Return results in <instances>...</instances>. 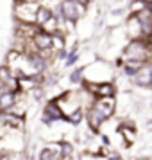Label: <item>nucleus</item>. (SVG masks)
Segmentation results:
<instances>
[{
	"mask_svg": "<svg viewBox=\"0 0 152 160\" xmlns=\"http://www.w3.org/2000/svg\"><path fill=\"white\" fill-rule=\"evenodd\" d=\"M149 58H150V43L145 38L131 40L129 45L123 51V59L127 61V65H132L136 68L145 65L149 61Z\"/></svg>",
	"mask_w": 152,
	"mask_h": 160,
	"instance_id": "f257e3e1",
	"label": "nucleus"
},
{
	"mask_svg": "<svg viewBox=\"0 0 152 160\" xmlns=\"http://www.w3.org/2000/svg\"><path fill=\"white\" fill-rule=\"evenodd\" d=\"M56 102H58V106L63 112V117L68 119L73 113H77V112L82 110L84 97H82V92H65L63 95H59L56 99Z\"/></svg>",
	"mask_w": 152,
	"mask_h": 160,
	"instance_id": "f03ea898",
	"label": "nucleus"
},
{
	"mask_svg": "<svg viewBox=\"0 0 152 160\" xmlns=\"http://www.w3.org/2000/svg\"><path fill=\"white\" fill-rule=\"evenodd\" d=\"M39 4H20L15 8V16L16 20H20V23H34L36 25V15Z\"/></svg>",
	"mask_w": 152,
	"mask_h": 160,
	"instance_id": "7ed1b4c3",
	"label": "nucleus"
},
{
	"mask_svg": "<svg viewBox=\"0 0 152 160\" xmlns=\"http://www.w3.org/2000/svg\"><path fill=\"white\" fill-rule=\"evenodd\" d=\"M134 16H136L138 23H140V27H141L143 38H150L152 36V8L145 6V8H141L140 11H136Z\"/></svg>",
	"mask_w": 152,
	"mask_h": 160,
	"instance_id": "20e7f679",
	"label": "nucleus"
},
{
	"mask_svg": "<svg viewBox=\"0 0 152 160\" xmlns=\"http://www.w3.org/2000/svg\"><path fill=\"white\" fill-rule=\"evenodd\" d=\"M81 13H82V9H81L79 4H75L72 0H63L61 2V6H59V15L65 18L66 22H77L79 20Z\"/></svg>",
	"mask_w": 152,
	"mask_h": 160,
	"instance_id": "39448f33",
	"label": "nucleus"
},
{
	"mask_svg": "<svg viewBox=\"0 0 152 160\" xmlns=\"http://www.w3.org/2000/svg\"><path fill=\"white\" fill-rule=\"evenodd\" d=\"M63 119H65L63 112L58 106L56 99L45 104V108H43V122L45 124H54V122H58V121H63Z\"/></svg>",
	"mask_w": 152,
	"mask_h": 160,
	"instance_id": "423d86ee",
	"label": "nucleus"
},
{
	"mask_svg": "<svg viewBox=\"0 0 152 160\" xmlns=\"http://www.w3.org/2000/svg\"><path fill=\"white\" fill-rule=\"evenodd\" d=\"M0 90L18 92V78L9 70L7 67H2L0 68Z\"/></svg>",
	"mask_w": 152,
	"mask_h": 160,
	"instance_id": "0eeeda50",
	"label": "nucleus"
},
{
	"mask_svg": "<svg viewBox=\"0 0 152 160\" xmlns=\"http://www.w3.org/2000/svg\"><path fill=\"white\" fill-rule=\"evenodd\" d=\"M91 106H95L106 119H109L116 110V101L115 97H100V99H95V102Z\"/></svg>",
	"mask_w": 152,
	"mask_h": 160,
	"instance_id": "6e6552de",
	"label": "nucleus"
},
{
	"mask_svg": "<svg viewBox=\"0 0 152 160\" xmlns=\"http://www.w3.org/2000/svg\"><path fill=\"white\" fill-rule=\"evenodd\" d=\"M18 102V92L11 90H0V113H7L15 108Z\"/></svg>",
	"mask_w": 152,
	"mask_h": 160,
	"instance_id": "1a4fd4ad",
	"label": "nucleus"
},
{
	"mask_svg": "<svg viewBox=\"0 0 152 160\" xmlns=\"http://www.w3.org/2000/svg\"><path fill=\"white\" fill-rule=\"evenodd\" d=\"M134 83L140 87H150L152 85V65L150 63H145L138 68V72L134 74Z\"/></svg>",
	"mask_w": 152,
	"mask_h": 160,
	"instance_id": "9d476101",
	"label": "nucleus"
},
{
	"mask_svg": "<svg viewBox=\"0 0 152 160\" xmlns=\"http://www.w3.org/2000/svg\"><path fill=\"white\" fill-rule=\"evenodd\" d=\"M108 119L102 115L99 110L95 108V106H90L88 108V113H86V122H88V126L91 128L93 131H97V130H100V126L104 122H106Z\"/></svg>",
	"mask_w": 152,
	"mask_h": 160,
	"instance_id": "9b49d317",
	"label": "nucleus"
},
{
	"mask_svg": "<svg viewBox=\"0 0 152 160\" xmlns=\"http://www.w3.org/2000/svg\"><path fill=\"white\" fill-rule=\"evenodd\" d=\"M63 158L65 157H63L61 144H48L39 153V160H63Z\"/></svg>",
	"mask_w": 152,
	"mask_h": 160,
	"instance_id": "f8f14e48",
	"label": "nucleus"
},
{
	"mask_svg": "<svg viewBox=\"0 0 152 160\" xmlns=\"http://www.w3.org/2000/svg\"><path fill=\"white\" fill-rule=\"evenodd\" d=\"M52 16H54V13H52L50 8H47V6H39V9H38V15H36V25L41 29L45 23L50 20Z\"/></svg>",
	"mask_w": 152,
	"mask_h": 160,
	"instance_id": "ddd939ff",
	"label": "nucleus"
},
{
	"mask_svg": "<svg viewBox=\"0 0 152 160\" xmlns=\"http://www.w3.org/2000/svg\"><path fill=\"white\" fill-rule=\"evenodd\" d=\"M118 133L123 137V140H125V144H132L134 140H136V131H134V128L132 126H127V124H122L120 128H118Z\"/></svg>",
	"mask_w": 152,
	"mask_h": 160,
	"instance_id": "4468645a",
	"label": "nucleus"
},
{
	"mask_svg": "<svg viewBox=\"0 0 152 160\" xmlns=\"http://www.w3.org/2000/svg\"><path fill=\"white\" fill-rule=\"evenodd\" d=\"M127 29H129V34L132 36V40H140V38L143 36L141 34V27H140V23H138L136 16L132 15L129 18V25H127Z\"/></svg>",
	"mask_w": 152,
	"mask_h": 160,
	"instance_id": "2eb2a0df",
	"label": "nucleus"
},
{
	"mask_svg": "<svg viewBox=\"0 0 152 160\" xmlns=\"http://www.w3.org/2000/svg\"><path fill=\"white\" fill-rule=\"evenodd\" d=\"M41 31H43V32H47V34H50V36L59 34V20H58V16H52L50 20H48V22L41 27Z\"/></svg>",
	"mask_w": 152,
	"mask_h": 160,
	"instance_id": "dca6fc26",
	"label": "nucleus"
},
{
	"mask_svg": "<svg viewBox=\"0 0 152 160\" xmlns=\"http://www.w3.org/2000/svg\"><path fill=\"white\" fill-rule=\"evenodd\" d=\"M82 68H77V70H73L72 72V76H70V81L72 83H81V79H82Z\"/></svg>",
	"mask_w": 152,
	"mask_h": 160,
	"instance_id": "f3484780",
	"label": "nucleus"
},
{
	"mask_svg": "<svg viewBox=\"0 0 152 160\" xmlns=\"http://www.w3.org/2000/svg\"><path fill=\"white\" fill-rule=\"evenodd\" d=\"M72 2H75V4H79L81 8H86V6H88V2H90V0H72Z\"/></svg>",
	"mask_w": 152,
	"mask_h": 160,
	"instance_id": "a211bd4d",
	"label": "nucleus"
},
{
	"mask_svg": "<svg viewBox=\"0 0 152 160\" xmlns=\"http://www.w3.org/2000/svg\"><path fill=\"white\" fill-rule=\"evenodd\" d=\"M75 59H77V54H73V56H68V65H73V63H75Z\"/></svg>",
	"mask_w": 152,
	"mask_h": 160,
	"instance_id": "6ab92c4d",
	"label": "nucleus"
},
{
	"mask_svg": "<svg viewBox=\"0 0 152 160\" xmlns=\"http://www.w3.org/2000/svg\"><path fill=\"white\" fill-rule=\"evenodd\" d=\"M20 4H38L39 0H18Z\"/></svg>",
	"mask_w": 152,
	"mask_h": 160,
	"instance_id": "aec40b11",
	"label": "nucleus"
},
{
	"mask_svg": "<svg viewBox=\"0 0 152 160\" xmlns=\"http://www.w3.org/2000/svg\"><path fill=\"white\" fill-rule=\"evenodd\" d=\"M108 160H123V158L120 157V155H116V153H115V155H109V158H108Z\"/></svg>",
	"mask_w": 152,
	"mask_h": 160,
	"instance_id": "412c9836",
	"label": "nucleus"
},
{
	"mask_svg": "<svg viewBox=\"0 0 152 160\" xmlns=\"http://www.w3.org/2000/svg\"><path fill=\"white\" fill-rule=\"evenodd\" d=\"M140 2H143L145 6H149V8H152V0H140Z\"/></svg>",
	"mask_w": 152,
	"mask_h": 160,
	"instance_id": "4be33fe9",
	"label": "nucleus"
},
{
	"mask_svg": "<svg viewBox=\"0 0 152 160\" xmlns=\"http://www.w3.org/2000/svg\"><path fill=\"white\" fill-rule=\"evenodd\" d=\"M0 160H9V158L6 157V155H0Z\"/></svg>",
	"mask_w": 152,
	"mask_h": 160,
	"instance_id": "5701e85b",
	"label": "nucleus"
}]
</instances>
